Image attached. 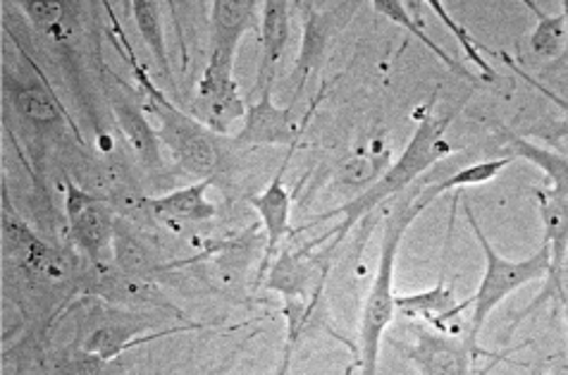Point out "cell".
<instances>
[{"label":"cell","mask_w":568,"mask_h":375,"mask_svg":"<svg viewBox=\"0 0 568 375\" xmlns=\"http://www.w3.org/2000/svg\"><path fill=\"white\" fill-rule=\"evenodd\" d=\"M113 80H115V87H108V101H110V108H113V115L124 136V142L130 144L136 161L144 165L149 173H158V170H163L165 165L161 136H158V130H153L149 124L144 108H141L134 93L128 91V84H124L115 74Z\"/></svg>","instance_id":"9"},{"label":"cell","mask_w":568,"mask_h":375,"mask_svg":"<svg viewBox=\"0 0 568 375\" xmlns=\"http://www.w3.org/2000/svg\"><path fill=\"white\" fill-rule=\"evenodd\" d=\"M128 10H132L134 24L139 29L141 39L149 45V51L155 60L158 70L165 77V80L175 87L172 82V68H170V55H168V45H165V31H163V6L158 0H132L128 3Z\"/></svg>","instance_id":"21"},{"label":"cell","mask_w":568,"mask_h":375,"mask_svg":"<svg viewBox=\"0 0 568 375\" xmlns=\"http://www.w3.org/2000/svg\"><path fill=\"white\" fill-rule=\"evenodd\" d=\"M542 221V244L549 249V273L542 290L557 285L568 256V199L551 196L545 190H535Z\"/></svg>","instance_id":"17"},{"label":"cell","mask_w":568,"mask_h":375,"mask_svg":"<svg viewBox=\"0 0 568 375\" xmlns=\"http://www.w3.org/2000/svg\"><path fill=\"white\" fill-rule=\"evenodd\" d=\"M383 163H389V153H358L337 168V180L346 186H368L383 175Z\"/></svg>","instance_id":"28"},{"label":"cell","mask_w":568,"mask_h":375,"mask_svg":"<svg viewBox=\"0 0 568 375\" xmlns=\"http://www.w3.org/2000/svg\"><path fill=\"white\" fill-rule=\"evenodd\" d=\"M51 375H113V371H110V362H103L101 356L72 347L53 364Z\"/></svg>","instance_id":"29"},{"label":"cell","mask_w":568,"mask_h":375,"mask_svg":"<svg viewBox=\"0 0 568 375\" xmlns=\"http://www.w3.org/2000/svg\"><path fill=\"white\" fill-rule=\"evenodd\" d=\"M549 302H557V304H561L564 308H568V256H566L564 271H561V275H559V280H557V285L549 287V290H540L538 294H535V300H532L524 311H520L516 323L526 321L530 314H535V311H538V308L547 306Z\"/></svg>","instance_id":"30"},{"label":"cell","mask_w":568,"mask_h":375,"mask_svg":"<svg viewBox=\"0 0 568 375\" xmlns=\"http://www.w3.org/2000/svg\"><path fill=\"white\" fill-rule=\"evenodd\" d=\"M507 136V151L509 159H524L530 165L540 168L547 178V194L568 199V155L559 153L551 146L535 144L526 136H518L511 132H504Z\"/></svg>","instance_id":"18"},{"label":"cell","mask_w":568,"mask_h":375,"mask_svg":"<svg viewBox=\"0 0 568 375\" xmlns=\"http://www.w3.org/2000/svg\"><path fill=\"white\" fill-rule=\"evenodd\" d=\"M155 318H151L146 311H134V308H113L101 314V321L82 335V342L77 347H82L89 354L101 356L103 362H115L130 347L139 345V342H146L153 337H141L149 335L155 327Z\"/></svg>","instance_id":"8"},{"label":"cell","mask_w":568,"mask_h":375,"mask_svg":"<svg viewBox=\"0 0 568 375\" xmlns=\"http://www.w3.org/2000/svg\"><path fill=\"white\" fill-rule=\"evenodd\" d=\"M105 10L110 12V22H113L120 53L130 62V70L139 84V91L144 93L146 108L158 118V122H161V128H158L161 144L172 153V159H175V163L184 173L196 175L201 180H213L220 168V149L215 144V134L203 128L192 113H186L184 108L172 103L168 99V93L153 84L146 68L141 65V60L134 55L128 37H124V31L113 14V8L105 6Z\"/></svg>","instance_id":"3"},{"label":"cell","mask_w":568,"mask_h":375,"mask_svg":"<svg viewBox=\"0 0 568 375\" xmlns=\"http://www.w3.org/2000/svg\"><path fill=\"white\" fill-rule=\"evenodd\" d=\"M327 261V252L321 256H311L308 249H302V252L282 249L271 263V268H267L265 290L282 294L284 302L311 300L315 292L325 287V280L329 273Z\"/></svg>","instance_id":"10"},{"label":"cell","mask_w":568,"mask_h":375,"mask_svg":"<svg viewBox=\"0 0 568 375\" xmlns=\"http://www.w3.org/2000/svg\"><path fill=\"white\" fill-rule=\"evenodd\" d=\"M524 6L538 18V27L532 29L528 39L530 51L545 60H557L568 51V27H566V14L557 12L549 14L532 0H524Z\"/></svg>","instance_id":"23"},{"label":"cell","mask_w":568,"mask_h":375,"mask_svg":"<svg viewBox=\"0 0 568 375\" xmlns=\"http://www.w3.org/2000/svg\"><path fill=\"white\" fill-rule=\"evenodd\" d=\"M292 8L290 0H265L261 3V60L256 74V93L273 91L277 68L292 37Z\"/></svg>","instance_id":"12"},{"label":"cell","mask_w":568,"mask_h":375,"mask_svg":"<svg viewBox=\"0 0 568 375\" xmlns=\"http://www.w3.org/2000/svg\"><path fill=\"white\" fill-rule=\"evenodd\" d=\"M433 103H435V99L430 101V105ZM430 105H425V118H420L414 136L408 139V144L404 146L399 159L389 163L385 173L377 178L366 192H361L356 199H352L349 203H344V206H339V209L315 215L308 225L302 227V230H306L311 225L333 221V217L342 215V223L333 232H327V234H323L321 240L306 244L311 252H313V249L323 246V242L327 237H333V244H329V249H327V254H333L335 249L346 240V234H349L363 221V217L371 215L377 206H383L387 199L402 194L408 184L416 182L423 173H428V170L435 163H439L442 159H447V155L454 151L445 142V132H447V124H449L452 118L433 115Z\"/></svg>","instance_id":"1"},{"label":"cell","mask_w":568,"mask_h":375,"mask_svg":"<svg viewBox=\"0 0 568 375\" xmlns=\"http://www.w3.org/2000/svg\"><path fill=\"white\" fill-rule=\"evenodd\" d=\"M211 186H213V180H199L196 184L182 186V190L149 199L151 215L165 225L206 223L217 213L215 203L209 199Z\"/></svg>","instance_id":"16"},{"label":"cell","mask_w":568,"mask_h":375,"mask_svg":"<svg viewBox=\"0 0 568 375\" xmlns=\"http://www.w3.org/2000/svg\"><path fill=\"white\" fill-rule=\"evenodd\" d=\"M514 159H509V155H504V159H490V161H480V163H473V165H466L462 168L459 173H454L449 178H445L437 184H430L428 190L433 192V196H442L447 192H454V190H468V186H483L487 182H493L499 178V173L507 165H511Z\"/></svg>","instance_id":"25"},{"label":"cell","mask_w":568,"mask_h":375,"mask_svg":"<svg viewBox=\"0 0 568 375\" xmlns=\"http://www.w3.org/2000/svg\"><path fill=\"white\" fill-rule=\"evenodd\" d=\"M296 142V128L292 120V108H280L273 101V91H263L248 103L246 118L240 132L234 134L236 146H287Z\"/></svg>","instance_id":"11"},{"label":"cell","mask_w":568,"mask_h":375,"mask_svg":"<svg viewBox=\"0 0 568 375\" xmlns=\"http://www.w3.org/2000/svg\"><path fill=\"white\" fill-rule=\"evenodd\" d=\"M435 201L430 190H423L420 194H412L399 199L397 206L392 209L389 217L385 221V232L381 242V256H377V268L373 275V285L366 294L358 323V345L356 358L352 362L346 375L361 371V375H377L381 366V342L387 333V327L397 314L394 306V271H397V256L404 234L416 223V217Z\"/></svg>","instance_id":"2"},{"label":"cell","mask_w":568,"mask_h":375,"mask_svg":"<svg viewBox=\"0 0 568 375\" xmlns=\"http://www.w3.org/2000/svg\"><path fill=\"white\" fill-rule=\"evenodd\" d=\"M373 10L381 12L383 18H387L389 22H394L397 27L406 29L412 37H416V39L425 45V49H428L433 55H437L442 62H445L449 72L464 77V80L476 82V74L468 72L459 60L452 58L445 49H442V45H439L437 41H433V39L428 37V31H425V27L418 22V18H414L412 6L404 3V0H373Z\"/></svg>","instance_id":"20"},{"label":"cell","mask_w":568,"mask_h":375,"mask_svg":"<svg viewBox=\"0 0 568 375\" xmlns=\"http://www.w3.org/2000/svg\"><path fill=\"white\" fill-rule=\"evenodd\" d=\"M6 91L10 93L14 111H18L31 124H43L45 128V124H58L60 120L68 118L65 111H62V105L55 101L53 93L45 91L39 84L8 80L6 77Z\"/></svg>","instance_id":"19"},{"label":"cell","mask_w":568,"mask_h":375,"mask_svg":"<svg viewBox=\"0 0 568 375\" xmlns=\"http://www.w3.org/2000/svg\"><path fill=\"white\" fill-rule=\"evenodd\" d=\"M473 302H456V292L447 285L445 277L433 290L416 292V294H402L394 296V306L397 314L404 318H420L439 333L452 335V321L459 318Z\"/></svg>","instance_id":"15"},{"label":"cell","mask_w":568,"mask_h":375,"mask_svg":"<svg viewBox=\"0 0 568 375\" xmlns=\"http://www.w3.org/2000/svg\"><path fill=\"white\" fill-rule=\"evenodd\" d=\"M287 161L290 155L284 159L282 168L277 170L271 184H267L258 196L248 199L251 206H254V211L258 213V221L267 237L263 261H261V277L267 268H271L273 259L280 254V244L287 240L292 232V196L287 192V186H284V170H287Z\"/></svg>","instance_id":"13"},{"label":"cell","mask_w":568,"mask_h":375,"mask_svg":"<svg viewBox=\"0 0 568 375\" xmlns=\"http://www.w3.org/2000/svg\"><path fill=\"white\" fill-rule=\"evenodd\" d=\"M261 3L256 0H213L211 3V53L209 60L234 65L236 51L254 22Z\"/></svg>","instance_id":"14"},{"label":"cell","mask_w":568,"mask_h":375,"mask_svg":"<svg viewBox=\"0 0 568 375\" xmlns=\"http://www.w3.org/2000/svg\"><path fill=\"white\" fill-rule=\"evenodd\" d=\"M561 12L566 14V27H568V0H561Z\"/></svg>","instance_id":"32"},{"label":"cell","mask_w":568,"mask_h":375,"mask_svg":"<svg viewBox=\"0 0 568 375\" xmlns=\"http://www.w3.org/2000/svg\"><path fill=\"white\" fill-rule=\"evenodd\" d=\"M564 318H566V333H568V308H564ZM566 358H568V352H566Z\"/></svg>","instance_id":"34"},{"label":"cell","mask_w":568,"mask_h":375,"mask_svg":"<svg viewBox=\"0 0 568 375\" xmlns=\"http://www.w3.org/2000/svg\"><path fill=\"white\" fill-rule=\"evenodd\" d=\"M14 8L22 10V14L31 22V27L39 29L41 34L49 37L51 41L60 43L72 37L70 10H74V6L60 3V0H45V3H39V0H18Z\"/></svg>","instance_id":"24"},{"label":"cell","mask_w":568,"mask_h":375,"mask_svg":"<svg viewBox=\"0 0 568 375\" xmlns=\"http://www.w3.org/2000/svg\"><path fill=\"white\" fill-rule=\"evenodd\" d=\"M495 364H497V362H493V364H487V366H485V368H483V371H480V375H487V373H490V371H493V366H495Z\"/></svg>","instance_id":"33"},{"label":"cell","mask_w":568,"mask_h":375,"mask_svg":"<svg viewBox=\"0 0 568 375\" xmlns=\"http://www.w3.org/2000/svg\"><path fill=\"white\" fill-rule=\"evenodd\" d=\"M304 14V31H302V49H298V60L294 68V103L302 97L308 80L321 72L327 49L333 45L335 37L342 34V29L349 24L358 3H296Z\"/></svg>","instance_id":"6"},{"label":"cell","mask_w":568,"mask_h":375,"mask_svg":"<svg viewBox=\"0 0 568 375\" xmlns=\"http://www.w3.org/2000/svg\"><path fill=\"white\" fill-rule=\"evenodd\" d=\"M464 211H466V217H468V225H470L473 234H476V240L480 242V249L485 254L483 280L478 285V292L470 296L473 316H470L468 335H466L470 345L478 347V337L483 333L487 318L495 314V308L504 300H507L509 294H514L516 290L526 287L530 283H538V280H542V283H545V277L549 273V249L542 244L538 252H535L530 259H524V261L504 259L495 252L490 240L485 237L478 217L473 215V209L468 206V203H464Z\"/></svg>","instance_id":"4"},{"label":"cell","mask_w":568,"mask_h":375,"mask_svg":"<svg viewBox=\"0 0 568 375\" xmlns=\"http://www.w3.org/2000/svg\"><path fill=\"white\" fill-rule=\"evenodd\" d=\"M425 6H428V8L435 12V18L449 29V34H452L456 41H459L462 51L466 53V58L473 62V65H476V68L480 70L483 80H485V82H495V80H497V72L493 70L490 62L485 60V55H483L485 49H483V45H480L476 39H473L470 31H468L464 24H459V22H456V20L452 18L447 6L442 3V0H428V3H425Z\"/></svg>","instance_id":"26"},{"label":"cell","mask_w":568,"mask_h":375,"mask_svg":"<svg viewBox=\"0 0 568 375\" xmlns=\"http://www.w3.org/2000/svg\"><path fill=\"white\" fill-rule=\"evenodd\" d=\"M113 261H115V268L122 275L139 277V280H151L153 273L158 271V263L146 249V244L128 227V221H120V217L115 223Z\"/></svg>","instance_id":"22"},{"label":"cell","mask_w":568,"mask_h":375,"mask_svg":"<svg viewBox=\"0 0 568 375\" xmlns=\"http://www.w3.org/2000/svg\"><path fill=\"white\" fill-rule=\"evenodd\" d=\"M292 356H294V352L282 349V358H280V366H277L275 375H290V371H292Z\"/></svg>","instance_id":"31"},{"label":"cell","mask_w":568,"mask_h":375,"mask_svg":"<svg viewBox=\"0 0 568 375\" xmlns=\"http://www.w3.org/2000/svg\"><path fill=\"white\" fill-rule=\"evenodd\" d=\"M499 58L504 60V65H507L509 70H514L518 77H520V80H524L528 87H532L535 91H540L542 93V97L547 99V101H551V103H555L557 108H559V111L564 113V118L561 120H557V122H551L549 124V130L547 132H542V136L547 139V142H549V146L551 149H555L559 142H561V139H566L568 136V101L564 99V97H559V93H555V91H551L549 87H545L542 82H538V80H535V77L532 74H528L524 68H520L518 65V62L509 55V53H504V51H499Z\"/></svg>","instance_id":"27"},{"label":"cell","mask_w":568,"mask_h":375,"mask_svg":"<svg viewBox=\"0 0 568 375\" xmlns=\"http://www.w3.org/2000/svg\"><path fill=\"white\" fill-rule=\"evenodd\" d=\"M65 215L72 244L91 263H103L105 254L113 252L118 215L101 196L89 194L77 182H65Z\"/></svg>","instance_id":"7"},{"label":"cell","mask_w":568,"mask_h":375,"mask_svg":"<svg viewBox=\"0 0 568 375\" xmlns=\"http://www.w3.org/2000/svg\"><path fill=\"white\" fill-rule=\"evenodd\" d=\"M408 342H394L408 364L420 375H480L473 368L478 356H497L473 347L466 337L439 333L430 325L416 323L408 327Z\"/></svg>","instance_id":"5"}]
</instances>
